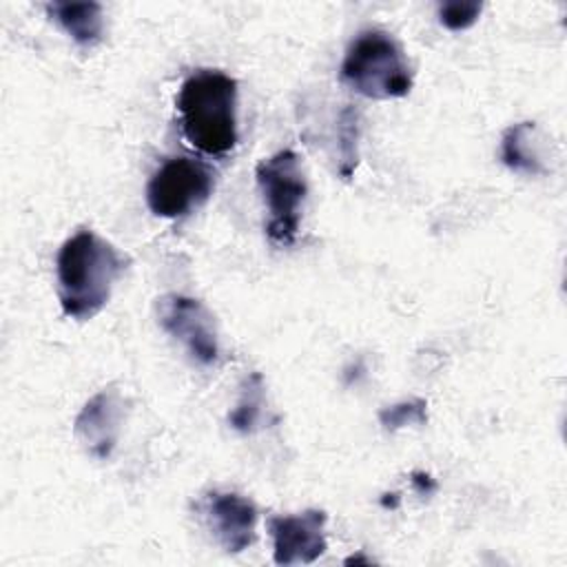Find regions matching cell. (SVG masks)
Returning <instances> with one entry per match:
<instances>
[{"label":"cell","instance_id":"cell-6","mask_svg":"<svg viewBox=\"0 0 567 567\" xmlns=\"http://www.w3.org/2000/svg\"><path fill=\"white\" fill-rule=\"evenodd\" d=\"M159 328L179 341L193 361L213 365L219 359V337L213 312L195 297L168 292L155 303Z\"/></svg>","mask_w":567,"mask_h":567},{"label":"cell","instance_id":"cell-7","mask_svg":"<svg viewBox=\"0 0 567 567\" xmlns=\"http://www.w3.org/2000/svg\"><path fill=\"white\" fill-rule=\"evenodd\" d=\"M326 520L328 514L323 509L270 516L266 525L272 538V560L281 567L315 563L328 549Z\"/></svg>","mask_w":567,"mask_h":567},{"label":"cell","instance_id":"cell-16","mask_svg":"<svg viewBox=\"0 0 567 567\" xmlns=\"http://www.w3.org/2000/svg\"><path fill=\"white\" fill-rule=\"evenodd\" d=\"M412 485L421 496H430L436 492V481L425 472H412Z\"/></svg>","mask_w":567,"mask_h":567},{"label":"cell","instance_id":"cell-11","mask_svg":"<svg viewBox=\"0 0 567 567\" xmlns=\"http://www.w3.org/2000/svg\"><path fill=\"white\" fill-rule=\"evenodd\" d=\"M44 9L75 44L93 47L102 40L104 13L100 2H49Z\"/></svg>","mask_w":567,"mask_h":567},{"label":"cell","instance_id":"cell-14","mask_svg":"<svg viewBox=\"0 0 567 567\" xmlns=\"http://www.w3.org/2000/svg\"><path fill=\"white\" fill-rule=\"evenodd\" d=\"M339 175L343 179H350L357 168V140H359V122L352 106H346L341 111L339 120Z\"/></svg>","mask_w":567,"mask_h":567},{"label":"cell","instance_id":"cell-8","mask_svg":"<svg viewBox=\"0 0 567 567\" xmlns=\"http://www.w3.org/2000/svg\"><path fill=\"white\" fill-rule=\"evenodd\" d=\"M124 423V399L120 390L95 392L73 421V434L93 458H109L115 450Z\"/></svg>","mask_w":567,"mask_h":567},{"label":"cell","instance_id":"cell-4","mask_svg":"<svg viewBox=\"0 0 567 567\" xmlns=\"http://www.w3.org/2000/svg\"><path fill=\"white\" fill-rule=\"evenodd\" d=\"M255 177L268 213V239L277 246H292L299 233L301 206L308 193L299 155L292 148H281L257 164Z\"/></svg>","mask_w":567,"mask_h":567},{"label":"cell","instance_id":"cell-15","mask_svg":"<svg viewBox=\"0 0 567 567\" xmlns=\"http://www.w3.org/2000/svg\"><path fill=\"white\" fill-rule=\"evenodd\" d=\"M481 9H483V2H476V0H447L439 4L436 16L445 29L463 31L478 20Z\"/></svg>","mask_w":567,"mask_h":567},{"label":"cell","instance_id":"cell-2","mask_svg":"<svg viewBox=\"0 0 567 567\" xmlns=\"http://www.w3.org/2000/svg\"><path fill=\"white\" fill-rule=\"evenodd\" d=\"M184 140L204 155H226L235 148L237 80L219 69H197L184 78L175 95Z\"/></svg>","mask_w":567,"mask_h":567},{"label":"cell","instance_id":"cell-5","mask_svg":"<svg viewBox=\"0 0 567 567\" xmlns=\"http://www.w3.org/2000/svg\"><path fill=\"white\" fill-rule=\"evenodd\" d=\"M215 190V171L193 157H171L162 162L146 184V206L164 219L186 217L208 202Z\"/></svg>","mask_w":567,"mask_h":567},{"label":"cell","instance_id":"cell-9","mask_svg":"<svg viewBox=\"0 0 567 567\" xmlns=\"http://www.w3.org/2000/svg\"><path fill=\"white\" fill-rule=\"evenodd\" d=\"M204 518L224 551L241 554L255 540L257 505L237 492H210L204 498Z\"/></svg>","mask_w":567,"mask_h":567},{"label":"cell","instance_id":"cell-10","mask_svg":"<svg viewBox=\"0 0 567 567\" xmlns=\"http://www.w3.org/2000/svg\"><path fill=\"white\" fill-rule=\"evenodd\" d=\"M498 157L509 171L520 175H545L549 171L534 122H518L507 126L501 135Z\"/></svg>","mask_w":567,"mask_h":567},{"label":"cell","instance_id":"cell-12","mask_svg":"<svg viewBox=\"0 0 567 567\" xmlns=\"http://www.w3.org/2000/svg\"><path fill=\"white\" fill-rule=\"evenodd\" d=\"M264 390H266V385H264V377L259 372H250L244 379L237 405L228 414V423L233 430L248 434L257 427L261 410H264Z\"/></svg>","mask_w":567,"mask_h":567},{"label":"cell","instance_id":"cell-1","mask_svg":"<svg viewBox=\"0 0 567 567\" xmlns=\"http://www.w3.org/2000/svg\"><path fill=\"white\" fill-rule=\"evenodd\" d=\"M128 259L93 230H78L58 250L55 284L64 317L93 319L111 299Z\"/></svg>","mask_w":567,"mask_h":567},{"label":"cell","instance_id":"cell-13","mask_svg":"<svg viewBox=\"0 0 567 567\" xmlns=\"http://www.w3.org/2000/svg\"><path fill=\"white\" fill-rule=\"evenodd\" d=\"M379 423L388 432H396L405 425H425L427 423V403L423 399L401 401L379 410Z\"/></svg>","mask_w":567,"mask_h":567},{"label":"cell","instance_id":"cell-3","mask_svg":"<svg viewBox=\"0 0 567 567\" xmlns=\"http://www.w3.org/2000/svg\"><path fill=\"white\" fill-rule=\"evenodd\" d=\"M341 82L370 100H396L412 91V69L401 42L383 29L361 31L346 49Z\"/></svg>","mask_w":567,"mask_h":567}]
</instances>
